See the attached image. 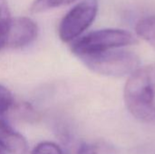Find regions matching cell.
<instances>
[{"label":"cell","mask_w":155,"mask_h":154,"mask_svg":"<svg viewBox=\"0 0 155 154\" xmlns=\"http://www.w3.org/2000/svg\"><path fill=\"white\" fill-rule=\"evenodd\" d=\"M124 98L135 119L144 123H155V64L139 66L129 75Z\"/></svg>","instance_id":"6da1fadb"},{"label":"cell","mask_w":155,"mask_h":154,"mask_svg":"<svg viewBox=\"0 0 155 154\" xmlns=\"http://www.w3.org/2000/svg\"><path fill=\"white\" fill-rule=\"evenodd\" d=\"M79 59L91 71L111 77L130 75L140 64V59L136 54L123 48L84 55Z\"/></svg>","instance_id":"7a4b0ae2"},{"label":"cell","mask_w":155,"mask_h":154,"mask_svg":"<svg viewBox=\"0 0 155 154\" xmlns=\"http://www.w3.org/2000/svg\"><path fill=\"white\" fill-rule=\"evenodd\" d=\"M137 43L134 35L124 29L107 28L91 32L79 39L72 45L73 54L80 58L112 49L124 48Z\"/></svg>","instance_id":"3957f363"},{"label":"cell","mask_w":155,"mask_h":154,"mask_svg":"<svg viewBox=\"0 0 155 154\" xmlns=\"http://www.w3.org/2000/svg\"><path fill=\"white\" fill-rule=\"evenodd\" d=\"M97 13V0H83L75 5L59 25L58 33L61 40L67 43L79 37L93 24Z\"/></svg>","instance_id":"277c9868"},{"label":"cell","mask_w":155,"mask_h":154,"mask_svg":"<svg viewBox=\"0 0 155 154\" xmlns=\"http://www.w3.org/2000/svg\"><path fill=\"white\" fill-rule=\"evenodd\" d=\"M37 25L30 18L19 16L11 19L6 39L5 47L22 48L30 44L37 36Z\"/></svg>","instance_id":"5b68a950"},{"label":"cell","mask_w":155,"mask_h":154,"mask_svg":"<svg viewBox=\"0 0 155 154\" xmlns=\"http://www.w3.org/2000/svg\"><path fill=\"white\" fill-rule=\"evenodd\" d=\"M0 148L11 154H25L26 140L0 118Z\"/></svg>","instance_id":"8992f818"},{"label":"cell","mask_w":155,"mask_h":154,"mask_svg":"<svg viewBox=\"0 0 155 154\" xmlns=\"http://www.w3.org/2000/svg\"><path fill=\"white\" fill-rule=\"evenodd\" d=\"M66 154H117L116 148L108 142L74 141L66 143Z\"/></svg>","instance_id":"52a82bcc"},{"label":"cell","mask_w":155,"mask_h":154,"mask_svg":"<svg viewBox=\"0 0 155 154\" xmlns=\"http://www.w3.org/2000/svg\"><path fill=\"white\" fill-rule=\"evenodd\" d=\"M135 31L155 49V15L141 19L136 25Z\"/></svg>","instance_id":"ba28073f"},{"label":"cell","mask_w":155,"mask_h":154,"mask_svg":"<svg viewBox=\"0 0 155 154\" xmlns=\"http://www.w3.org/2000/svg\"><path fill=\"white\" fill-rule=\"evenodd\" d=\"M11 19L7 0H0V50L5 47V39Z\"/></svg>","instance_id":"9c48e42d"},{"label":"cell","mask_w":155,"mask_h":154,"mask_svg":"<svg viewBox=\"0 0 155 154\" xmlns=\"http://www.w3.org/2000/svg\"><path fill=\"white\" fill-rule=\"evenodd\" d=\"M75 1L76 0H35L32 4L31 11L33 13H39L64 5H69Z\"/></svg>","instance_id":"30bf717a"},{"label":"cell","mask_w":155,"mask_h":154,"mask_svg":"<svg viewBox=\"0 0 155 154\" xmlns=\"http://www.w3.org/2000/svg\"><path fill=\"white\" fill-rule=\"evenodd\" d=\"M30 154H64L61 148L51 142H44L36 145Z\"/></svg>","instance_id":"8fae6325"},{"label":"cell","mask_w":155,"mask_h":154,"mask_svg":"<svg viewBox=\"0 0 155 154\" xmlns=\"http://www.w3.org/2000/svg\"><path fill=\"white\" fill-rule=\"evenodd\" d=\"M14 103L12 93L4 85L0 84V116L7 112Z\"/></svg>","instance_id":"7c38bea8"},{"label":"cell","mask_w":155,"mask_h":154,"mask_svg":"<svg viewBox=\"0 0 155 154\" xmlns=\"http://www.w3.org/2000/svg\"><path fill=\"white\" fill-rule=\"evenodd\" d=\"M0 154H5V151L0 148Z\"/></svg>","instance_id":"4fadbf2b"}]
</instances>
